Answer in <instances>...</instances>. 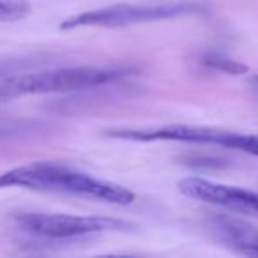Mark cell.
<instances>
[{"label":"cell","instance_id":"277c9868","mask_svg":"<svg viewBox=\"0 0 258 258\" xmlns=\"http://www.w3.org/2000/svg\"><path fill=\"white\" fill-rule=\"evenodd\" d=\"M205 8L198 2H156V4H113L106 8L90 9L85 13L68 16L60 23L62 30L75 29H117L138 23L163 22L182 16L204 13Z\"/></svg>","mask_w":258,"mask_h":258},{"label":"cell","instance_id":"5b68a950","mask_svg":"<svg viewBox=\"0 0 258 258\" xmlns=\"http://www.w3.org/2000/svg\"><path fill=\"white\" fill-rule=\"evenodd\" d=\"M15 223L20 230L30 235L51 240L78 239L133 228L131 223L108 216H76L58 212H20L15 214Z\"/></svg>","mask_w":258,"mask_h":258},{"label":"cell","instance_id":"ba28073f","mask_svg":"<svg viewBox=\"0 0 258 258\" xmlns=\"http://www.w3.org/2000/svg\"><path fill=\"white\" fill-rule=\"evenodd\" d=\"M202 62L207 68L219 73H226V75H244V73H247L246 64H242V62L235 60V58L228 57L225 53H218V51H211V53L204 55Z\"/></svg>","mask_w":258,"mask_h":258},{"label":"cell","instance_id":"3957f363","mask_svg":"<svg viewBox=\"0 0 258 258\" xmlns=\"http://www.w3.org/2000/svg\"><path fill=\"white\" fill-rule=\"evenodd\" d=\"M106 137L129 142H180V144L216 145L258 158V135L235 133L228 129L193 124H168L154 127H113Z\"/></svg>","mask_w":258,"mask_h":258},{"label":"cell","instance_id":"52a82bcc","mask_svg":"<svg viewBox=\"0 0 258 258\" xmlns=\"http://www.w3.org/2000/svg\"><path fill=\"white\" fill-rule=\"evenodd\" d=\"M205 228L218 244L235 253L258 256V228L242 219L228 216H212L205 223Z\"/></svg>","mask_w":258,"mask_h":258},{"label":"cell","instance_id":"8992f818","mask_svg":"<svg viewBox=\"0 0 258 258\" xmlns=\"http://www.w3.org/2000/svg\"><path fill=\"white\" fill-rule=\"evenodd\" d=\"M177 186L180 193L187 198L216 205L226 211L258 216V191L221 184L204 177H184Z\"/></svg>","mask_w":258,"mask_h":258},{"label":"cell","instance_id":"6da1fadb","mask_svg":"<svg viewBox=\"0 0 258 258\" xmlns=\"http://www.w3.org/2000/svg\"><path fill=\"white\" fill-rule=\"evenodd\" d=\"M0 187L71 195L113 205H131L135 202V193L129 187L97 179L90 173L55 161L27 163L0 173Z\"/></svg>","mask_w":258,"mask_h":258},{"label":"cell","instance_id":"30bf717a","mask_svg":"<svg viewBox=\"0 0 258 258\" xmlns=\"http://www.w3.org/2000/svg\"><path fill=\"white\" fill-rule=\"evenodd\" d=\"M27 60H30V58H9V60L0 58V78L18 75V73H23V68H27L29 64H36V62Z\"/></svg>","mask_w":258,"mask_h":258},{"label":"cell","instance_id":"7a4b0ae2","mask_svg":"<svg viewBox=\"0 0 258 258\" xmlns=\"http://www.w3.org/2000/svg\"><path fill=\"white\" fill-rule=\"evenodd\" d=\"M127 76L125 69L78 66L29 71L0 78V103L37 94H64L97 89Z\"/></svg>","mask_w":258,"mask_h":258},{"label":"cell","instance_id":"9c48e42d","mask_svg":"<svg viewBox=\"0 0 258 258\" xmlns=\"http://www.w3.org/2000/svg\"><path fill=\"white\" fill-rule=\"evenodd\" d=\"M30 13V6L25 0H0V22H16Z\"/></svg>","mask_w":258,"mask_h":258},{"label":"cell","instance_id":"8fae6325","mask_svg":"<svg viewBox=\"0 0 258 258\" xmlns=\"http://www.w3.org/2000/svg\"><path fill=\"white\" fill-rule=\"evenodd\" d=\"M251 85H253L254 89L258 90V76H253V78H251Z\"/></svg>","mask_w":258,"mask_h":258}]
</instances>
